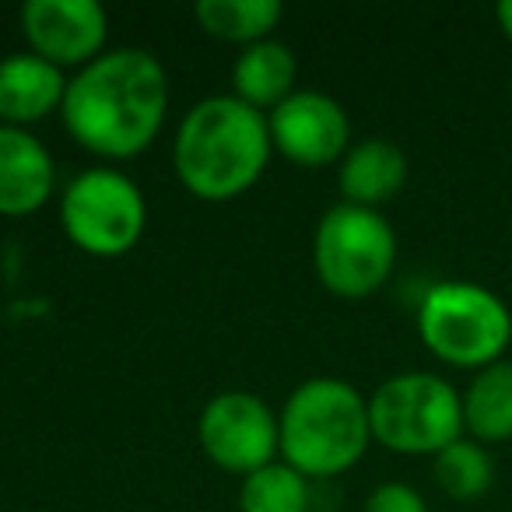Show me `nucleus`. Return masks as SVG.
I'll list each match as a JSON object with an SVG mask.
<instances>
[{
	"label": "nucleus",
	"mask_w": 512,
	"mask_h": 512,
	"mask_svg": "<svg viewBox=\"0 0 512 512\" xmlns=\"http://www.w3.org/2000/svg\"><path fill=\"white\" fill-rule=\"evenodd\" d=\"M165 106L162 64L144 50H109L67 81L60 109L81 148L102 158H134L158 137Z\"/></svg>",
	"instance_id": "f257e3e1"
},
{
	"label": "nucleus",
	"mask_w": 512,
	"mask_h": 512,
	"mask_svg": "<svg viewBox=\"0 0 512 512\" xmlns=\"http://www.w3.org/2000/svg\"><path fill=\"white\" fill-rule=\"evenodd\" d=\"M271 148V127L260 109L235 95H211L183 116L172 158L193 197L232 200L264 176Z\"/></svg>",
	"instance_id": "f03ea898"
},
{
	"label": "nucleus",
	"mask_w": 512,
	"mask_h": 512,
	"mask_svg": "<svg viewBox=\"0 0 512 512\" xmlns=\"http://www.w3.org/2000/svg\"><path fill=\"white\" fill-rule=\"evenodd\" d=\"M372 439L369 400L344 379H309L278 418V449L302 477H334L365 456Z\"/></svg>",
	"instance_id": "7ed1b4c3"
},
{
	"label": "nucleus",
	"mask_w": 512,
	"mask_h": 512,
	"mask_svg": "<svg viewBox=\"0 0 512 512\" xmlns=\"http://www.w3.org/2000/svg\"><path fill=\"white\" fill-rule=\"evenodd\" d=\"M418 334L446 365L488 369L502 362V351L509 348L512 313L495 292L474 281H442L421 299Z\"/></svg>",
	"instance_id": "20e7f679"
},
{
	"label": "nucleus",
	"mask_w": 512,
	"mask_h": 512,
	"mask_svg": "<svg viewBox=\"0 0 512 512\" xmlns=\"http://www.w3.org/2000/svg\"><path fill=\"white\" fill-rule=\"evenodd\" d=\"M369 425L393 453H442L463 432V397L442 376L404 372L372 393Z\"/></svg>",
	"instance_id": "39448f33"
},
{
	"label": "nucleus",
	"mask_w": 512,
	"mask_h": 512,
	"mask_svg": "<svg viewBox=\"0 0 512 512\" xmlns=\"http://www.w3.org/2000/svg\"><path fill=\"white\" fill-rule=\"evenodd\" d=\"M316 274L341 299H365L390 281L397 264V235L372 207L337 204L316 228Z\"/></svg>",
	"instance_id": "423d86ee"
},
{
	"label": "nucleus",
	"mask_w": 512,
	"mask_h": 512,
	"mask_svg": "<svg viewBox=\"0 0 512 512\" xmlns=\"http://www.w3.org/2000/svg\"><path fill=\"white\" fill-rule=\"evenodd\" d=\"M64 232L92 256H123L144 232L148 207L130 176L116 169H88L71 179L60 200Z\"/></svg>",
	"instance_id": "0eeeda50"
},
{
	"label": "nucleus",
	"mask_w": 512,
	"mask_h": 512,
	"mask_svg": "<svg viewBox=\"0 0 512 512\" xmlns=\"http://www.w3.org/2000/svg\"><path fill=\"white\" fill-rule=\"evenodd\" d=\"M200 446L218 467L249 477L274 463L278 418L256 393H218L200 414Z\"/></svg>",
	"instance_id": "6e6552de"
},
{
	"label": "nucleus",
	"mask_w": 512,
	"mask_h": 512,
	"mask_svg": "<svg viewBox=\"0 0 512 512\" xmlns=\"http://www.w3.org/2000/svg\"><path fill=\"white\" fill-rule=\"evenodd\" d=\"M271 144L295 165L323 169L348 151L351 123L341 102L323 92H292L267 116Z\"/></svg>",
	"instance_id": "1a4fd4ad"
},
{
	"label": "nucleus",
	"mask_w": 512,
	"mask_h": 512,
	"mask_svg": "<svg viewBox=\"0 0 512 512\" xmlns=\"http://www.w3.org/2000/svg\"><path fill=\"white\" fill-rule=\"evenodd\" d=\"M22 32L32 53L53 67H85L102 57L109 18L95 0H29L22 8Z\"/></svg>",
	"instance_id": "9d476101"
},
{
	"label": "nucleus",
	"mask_w": 512,
	"mask_h": 512,
	"mask_svg": "<svg viewBox=\"0 0 512 512\" xmlns=\"http://www.w3.org/2000/svg\"><path fill=\"white\" fill-rule=\"evenodd\" d=\"M53 158L43 141L22 127L0 123V214L22 218L50 200Z\"/></svg>",
	"instance_id": "9b49d317"
},
{
	"label": "nucleus",
	"mask_w": 512,
	"mask_h": 512,
	"mask_svg": "<svg viewBox=\"0 0 512 512\" xmlns=\"http://www.w3.org/2000/svg\"><path fill=\"white\" fill-rule=\"evenodd\" d=\"M67 81L60 67L36 53H11L0 60V120L4 127H29L64 106Z\"/></svg>",
	"instance_id": "f8f14e48"
},
{
	"label": "nucleus",
	"mask_w": 512,
	"mask_h": 512,
	"mask_svg": "<svg viewBox=\"0 0 512 512\" xmlns=\"http://www.w3.org/2000/svg\"><path fill=\"white\" fill-rule=\"evenodd\" d=\"M407 183V158L386 137H369L355 144L341 162V193L344 204L372 207L393 200Z\"/></svg>",
	"instance_id": "ddd939ff"
},
{
	"label": "nucleus",
	"mask_w": 512,
	"mask_h": 512,
	"mask_svg": "<svg viewBox=\"0 0 512 512\" xmlns=\"http://www.w3.org/2000/svg\"><path fill=\"white\" fill-rule=\"evenodd\" d=\"M295 53L285 43H253L242 50V57L232 67V85L235 99H242L246 106L264 109V106H281L292 95L295 85Z\"/></svg>",
	"instance_id": "4468645a"
},
{
	"label": "nucleus",
	"mask_w": 512,
	"mask_h": 512,
	"mask_svg": "<svg viewBox=\"0 0 512 512\" xmlns=\"http://www.w3.org/2000/svg\"><path fill=\"white\" fill-rule=\"evenodd\" d=\"M463 428L477 442L512 439V362H495L474 376L463 393Z\"/></svg>",
	"instance_id": "2eb2a0df"
},
{
	"label": "nucleus",
	"mask_w": 512,
	"mask_h": 512,
	"mask_svg": "<svg viewBox=\"0 0 512 512\" xmlns=\"http://www.w3.org/2000/svg\"><path fill=\"white\" fill-rule=\"evenodd\" d=\"M285 8L278 0H200L193 8V18L200 29L214 39H228V43H264L271 29L281 22Z\"/></svg>",
	"instance_id": "dca6fc26"
},
{
	"label": "nucleus",
	"mask_w": 512,
	"mask_h": 512,
	"mask_svg": "<svg viewBox=\"0 0 512 512\" xmlns=\"http://www.w3.org/2000/svg\"><path fill=\"white\" fill-rule=\"evenodd\" d=\"M435 481L456 502H474L495 481V460L477 439H456L435 453Z\"/></svg>",
	"instance_id": "f3484780"
},
{
	"label": "nucleus",
	"mask_w": 512,
	"mask_h": 512,
	"mask_svg": "<svg viewBox=\"0 0 512 512\" xmlns=\"http://www.w3.org/2000/svg\"><path fill=\"white\" fill-rule=\"evenodd\" d=\"M242 512H306L309 484L288 463H267L242 481L239 491Z\"/></svg>",
	"instance_id": "a211bd4d"
},
{
	"label": "nucleus",
	"mask_w": 512,
	"mask_h": 512,
	"mask_svg": "<svg viewBox=\"0 0 512 512\" xmlns=\"http://www.w3.org/2000/svg\"><path fill=\"white\" fill-rule=\"evenodd\" d=\"M362 512H428V505L411 484L390 481V484H379V488L372 491Z\"/></svg>",
	"instance_id": "6ab92c4d"
},
{
	"label": "nucleus",
	"mask_w": 512,
	"mask_h": 512,
	"mask_svg": "<svg viewBox=\"0 0 512 512\" xmlns=\"http://www.w3.org/2000/svg\"><path fill=\"white\" fill-rule=\"evenodd\" d=\"M498 25H502V32H505V39H509L512 43V0H502V4H498Z\"/></svg>",
	"instance_id": "aec40b11"
}]
</instances>
